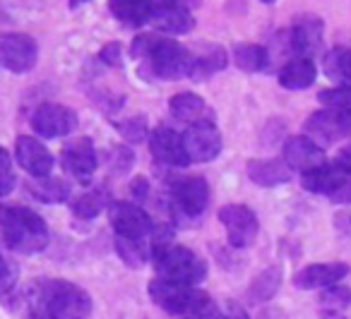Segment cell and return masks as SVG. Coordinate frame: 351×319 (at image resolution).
<instances>
[{"instance_id":"cell-13","label":"cell","mask_w":351,"mask_h":319,"mask_svg":"<svg viewBox=\"0 0 351 319\" xmlns=\"http://www.w3.org/2000/svg\"><path fill=\"white\" fill-rule=\"evenodd\" d=\"M284 161L291 170L298 173H311V170L320 168L327 164L325 149L317 146L311 137L298 135V137H289L287 144H284Z\"/></svg>"},{"instance_id":"cell-41","label":"cell","mask_w":351,"mask_h":319,"mask_svg":"<svg viewBox=\"0 0 351 319\" xmlns=\"http://www.w3.org/2000/svg\"><path fill=\"white\" fill-rule=\"evenodd\" d=\"M183 319H217V309L210 307V309H205V312L191 314V317H183Z\"/></svg>"},{"instance_id":"cell-26","label":"cell","mask_w":351,"mask_h":319,"mask_svg":"<svg viewBox=\"0 0 351 319\" xmlns=\"http://www.w3.org/2000/svg\"><path fill=\"white\" fill-rule=\"evenodd\" d=\"M29 192L36 194L41 202L49 204H60L70 197V185L60 178H34L29 183Z\"/></svg>"},{"instance_id":"cell-34","label":"cell","mask_w":351,"mask_h":319,"mask_svg":"<svg viewBox=\"0 0 351 319\" xmlns=\"http://www.w3.org/2000/svg\"><path fill=\"white\" fill-rule=\"evenodd\" d=\"M327 197H330V202H335V204H349L351 202V173L349 170H344V168L339 170V175H337L335 185H332V190H330Z\"/></svg>"},{"instance_id":"cell-33","label":"cell","mask_w":351,"mask_h":319,"mask_svg":"<svg viewBox=\"0 0 351 319\" xmlns=\"http://www.w3.org/2000/svg\"><path fill=\"white\" fill-rule=\"evenodd\" d=\"M15 166H12V156L0 146V197H5L15 190Z\"/></svg>"},{"instance_id":"cell-39","label":"cell","mask_w":351,"mask_h":319,"mask_svg":"<svg viewBox=\"0 0 351 319\" xmlns=\"http://www.w3.org/2000/svg\"><path fill=\"white\" fill-rule=\"evenodd\" d=\"M101 60L108 65H118L121 63V44H106L101 51Z\"/></svg>"},{"instance_id":"cell-7","label":"cell","mask_w":351,"mask_h":319,"mask_svg":"<svg viewBox=\"0 0 351 319\" xmlns=\"http://www.w3.org/2000/svg\"><path fill=\"white\" fill-rule=\"evenodd\" d=\"M181 137L188 164H207L221 154V135L212 120L188 125Z\"/></svg>"},{"instance_id":"cell-4","label":"cell","mask_w":351,"mask_h":319,"mask_svg":"<svg viewBox=\"0 0 351 319\" xmlns=\"http://www.w3.org/2000/svg\"><path fill=\"white\" fill-rule=\"evenodd\" d=\"M149 298L159 305L164 312L169 314H181V317H191V314L205 312V309L215 307L210 295L202 290L193 288V285L173 283V281L154 279L149 283Z\"/></svg>"},{"instance_id":"cell-21","label":"cell","mask_w":351,"mask_h":319,"mask_svg":"<svg viewBox=\"0 0 351 319\" xmlns=\"http://www.w3.org/2000/svg\"><path fill=\"white\" fill-rule=\"evenodd\" d=\"M169 111H171V116H173L176 120L188 123V125L205 123V120H210V118H212V111L207 108V103L193 92L176 94V97L169 101Z\"/></svg>"},{"instance_id":"cell-17","label":"cell","mask_w":351,"mask_h":319,"mask_svg":"<svg viewBox=\"0 0 351 319\" xmlns=\"http://www.w3.org/2000/svg\"><path fill=\"white\" fill-rule=\"evenodd\" d=\"M325 27L315 15H303L291 27V51L298 58H313L322 46Z\"/></svg>"},{"instance_id":"cell-43","label":"cell","mask_w":351,"mask_h":319,"mask_svg":"<svg viewBox=\"0 0 351 319\" xmlns=\"http://www.w3.org/2000/svg\"><path fill=\"white\" fill-rule=\"evenodd\" d=\"M5 212H8V209L0 207V231H3V221H5Z\"/></svg>"},{"instance_id":"cell-18","label":"cell","mask_w":351,"mask_h":319,"mask_svg":"<svg viewBox=\"0 0 351 319\" xmlns=\"http://www.w3.org/2000/svg\"><path fill=\"white\" fill-rule=\"evenodd\" d=\"M149 149L159 164L164 166H186L188 156L183 149V137L171 127H156L149 137Z\"/></svg>"},{"instance_id":"cell-2","label":"cell","mask_w":351,"mask_h":319,"mask_svg":"<svg viewBox=\"0 0 351 319\" xmlns=\"http://www.w3.org/2000/svg\"><path fill=\"white\" fill-rule=\"evenodd\" d=\"M0 235L12 252L20 255H34L49 245V226L39 214L27 207L8 209Z\"/></svg>"},{"instance_id":"cell-38","label":"cell","mask_w":351,"mask_h":319,"mask_svg":"<svg viewBox=\"0 0 351 319\" xmlns=\"http://www.w3.org/2000/svg\"><path fill=\"white\" fill-rule=\"evenodd\" d=\"M217 319H248V314H245V309L239 303H226L217 312Z\"/></svg>"},{"instance_id":"cell-23","label":"cell","mask_w":351,"mask_h":319,"mask_svg":"<svg viewBox=\"0 0 351 319\" xmlns=\"http://www.w3.org/2000/svg\"><path fill=\"white\" fill-rule=\"evenodd\" d=\"M193 60H191V77L195 79H205V77H212L215 73L226 68V51L217 44H205L200 51L191 53Z\"/></svg>"},{"instance_id":"cell-11","label":"cell","mask_w":351,"mask_h":319,"mask_svg":"<svg viewBox=\"0 0 351 319\" xmlns=\"http://www.w3.org/2000/svg\"><path fill=\"white\" fill-rule=\"evenodd\" d=\"M77 127V116L63 103H41L32 116V130L46 140L65 137Z\"/></svg>"},{"instance_id":"cell-31","label":"cell","mask_w":351,"mask_h":319,"mask_svg":"<svg viewBox=\"0 0 351 319\" xmlns=\"http://www.w3.org/2000/svg\"><path fill=\"white\" fill-rule=\"evenodd\" d=\"M104 207H106V192H104V190H89V192L75 197L73 214L77 218H84V221H87V218L99 216V214L104 212Z\"/></svg>"},{"instance_id":"cell-8","label":"cell","mask_w":351,"mask_h":319,"mask_svg":"<svg viewBox=\"0 0 351 319\" xmlns=\"http://www.w3.org/2000/svg\"><path fill=\"white\" fill-rule=\"evenodd\" d=\"M171 194H173V212L186 218H197L210 204V185L200 175L178 178Z\"/></svg>"},{"instance_id":"cell-29","label":"cell","mask_w":351,"mask_h":319,"mask_svg":"<svg viewBox=\"0 0 351 319\" xmlns=\"http://www.w3.org/2000/svg\"><path fill=\"white\" fill-rule=\"evenodd\" d=\"M116 250H118V257H121L128 266H135V269H140L152 257L149 250H147L145 238H116Z\"/></svg>"},{"instance_id":"cell-30","label":"cell","mask_w":351,"mask_h":319,"mask_svg":"<svg viewBox=\"0 0 351 319\" xmlns=\"http://www.w3.org/2000/svg\"><path fill=\"white\" fill-rule=\"evenodd\" d=\"M279 285H282V269H279V266H269V269H265L263 274L253 281L248 295L253 303H263V300H269L277 293Z\"/></svg>"},{"instance_id":"cell-1","label":"cell","mask_w":351,"mask_h":319,"mask_svg":"<svg viewBox=\"0 0 351 319\" xmlns=\"http://www.w3.org/2000/svg\"><path fill=\"white\" fill-rule=\"evenodd\" d=\"M29 312L51 319H87L92 314V298L84 288L70 281H39L29 295Z\"/></svg>"},{"instance_id":"cell-45","label":"cell","mask_w":351,"mask_h":319,"mask_svg":"<svg viewBox=\"0 0 351 319\" xmlns=\"http://www.w3.org/2000/svg\"><path fill=\"white\" fill-rule=\"evenodd\" d=\"M263 3H274V0H263Z\"/></svg>"},{"instance_id":"cell-44","label":"cell","mask_w":351,"mask_h":319,"mask_svg":"<svg viewBox=\"0 0 351 319\" xmlns=\"http://www.w3.org/2000/svg\"><path fill=\"white\" fill-rule=\"evenodd\" d=\"M82 3H87V0H70V8H77V5H82Z\"/></svg>"},{"instance_id":"cell-10","label":"cell","mask_w":351,"mask_h":319,"mask_svg":"<svg viewBox=\"0 0 351 319\" xmlns=\"http://www.w3.org/2000/svg\"><path fill=\"white\" fill-rule=\"evenodd\" d=\"M39 58V46L32 36L8 31L0 34V63L5 65L10 73H29Z\"/></svg>"},{"instance_id":"cell-36","label":"cell","mask_w":351,"mask_h":319,"mask_svg":"<svg viewBox=\"0 0 351 319\" xmlns=\"http://www.w3.org/2000/svg\"><path fill=\"white\" fill-rule=\"evenodd\" d=\"M156 36H152V34H140L135 41H132V46H130V55L132 58H137V60H142L145 63L147 58H149V53L154 51V46H156Z\"/></svg>"},{"instance_id":"cell-22","label":"cell","mask_w":351,"mask_h":319,"mask_svg":"<svg viewBox=\"0 0 351 319\" xmlns=\"http://www.w3.org/2000/svg\"><path fill=\"white\" fill-rule=\"evenodd\" d=\"M317 68L311 58H293L279 70V84L284 89H291V92H301L315 84Z\"/></svg>"},{"instance_id":"cell-28","label":"cell","mask_w":351,"mask_h":319,"mask_svg":"<svg viewBox=\"0 0 351 319\" xmlns=\"http://www.w3.org/2000/svg\"><path fill=\"white\" fill-rule=\"evenodd\" d=\"M325 75L332 82L351 84V49H335L325 55Z\"/></svg>"},{"instance_id":"cell-5","label":"cell","mask_w":351,"mask_h":319,"mask_svg":"<svg viewBox=\"0 0 351 319\" xmlns=\"http://www.w3.org/2000/svg\"><path fill=\"white\" fill-rule=\"evenodd\" d=\"M191 51L181 46L178 41L159 39L145 65H149L152 75L159 79H181L191 77Z\"/></svg>"},{"instance_id":"cell-35","label":"cell","mask_w":351,"mask_h":319,"mask_svg":"<svg viewBox=\"0 0 351 319\" xmlns=\"http://www.w3.org/2000/svg\"><path fill=\"white\" fill-rule=\"evenodd\" d=\"M118 130H121V135L125 137L128 142H142L147 137V123L145 118H130V120H123L118 123Z\"/></svg>"},{"instance_id":"cell-37","label":"cell","mask_w":351,"mask_h":319,"mask_svg":"<svg viewBox=\"0 0 351 319\" xmlns=\"http://www.w3.org/2000/svg\"><path fill=\"white\" fill-rule=\"evenodd\" d=\"M15 281H17L15 266H12L10 261L5 259V257H0V295L8 293V290H12Z\"/></svg>"},{"instance_id":"cell-20","label":"cell","mask_w":351,"mask_h":319,"mask_svg":"<svg viewBox=\"0 0 351 319\" xmlns=\"http://www.w3.org/2000/svg\"><path fill=\"white\" fill-rule=\"evenodd\" d=\"M293 170L287 166V161L277 159H255L248 164V178L260 188H274V185L289 183Z\"/></svg>"},{"instance_id":"cell-32","label":"cell","mask_w":351,"mask_h":319,"mask_svg":"<svg viewBox=\"0 0 351 319\" xmlns=\"http://www.w3.org/2000/svg\"><path fill=\"white\" fill-rule=\"evenodd\" d=\"M320 103H325L327 108H351V84H339V87L322 89L317 94Z\"/></svg>"},{"instance_id":"cell-24","label":"cell","mask_w":351,"mask_h":319,"mask_svg":"<svg viewBox=\"0 0 351 319\" xmlns=\"http://www.w3.org/2000/svg\"><path fill=\"white\" fill-rule=\"evenodd\" d=\"M152 0H108V10L116 20H121L123 25L140 27L147 25L152 12Z\"/></svg>"},{"instance_id":"cell-27","label":"cell","mask_w":351,"mask_h":319,"mask_svg":"<svg viewBox=\"0 0 351 319\" xmlns=\"http://www.w3.org/2000/svg\"><path fill=\"white\" fill-rule=\"evenodd\" d=\"M234 63L243 73H260L267 68V51L258 44H239L234 49Z\"/></svg>"},{"instance_id":"cell-16","label":"cell","mask_w":351,"mask_h":319,"mask_svg":"<svg viewBox=\"0 0 351 319\" xmlns=\"http://www.w3.org/2000/svg\"><path fill=\"white\" fill-rule=\"evenodd\" d=\"M344 276H349L346 261H325V264H311L293 276V285L301 290H317L337 285Z\"/></svg>"},{"instance_id":"cell-12","label":"cell","mask_w":351,"mask_h":319,"mask_svg":"<svg viewBox=\"0 0 351 319\" xmlns=\"http://www.w3.org/2000/svg\"><path fill=\"white\" fill-rule=\"evenodd\" d=\"M108 221L118 238H147L154 228L149 214L132 202H113L108 209Z\"/></svg>"},{"instance_id":"cell-15","label":"cell","mask_w":351,"mask_h":319,"mask_svg":"<svg viewBox=\"0 0 351 319\" xmlns=\"http://www.w3.org/2000/svg\"><path fill=\"white\" fill-rule=\"evenodd\" d=\"M60 161H63V168L82 183H87L97 170V151H94V144L87 137H77V140L68 142L63 146Z\"/></svg>"},{"instance_id":"cell-14","label":"cell","mask_w":351,"mask_h":319,"mask_svg":"<svg viewBox=\"0 0 351 319\" xmlns=\"http://www.w3.org/2000/svg\"><path fill=\"white\" fill-rule=\"evenodd\" d=\"M15 159L32 178H49L51 170H53V166H56L53 154H51L41 142H36L34 137H27V135L17 137Z\"/></svg>"},{"instance_id":"cell-3","label":"cell","mask_w":351,"mask_h":319,"mask_svg":"<svg viewBox=\"0 0 351 319\" xmlns=\"http://www.w3.org/2000/svg\"><path fill=\"white\" fill-rule=\"evenodd\" d=\"M152 259H154L159 279H164V281H173V283L193 285V288H195L207 276L205 259L183 245L161 247V250L152 252Z\"/></svg>"},{"instance_id":"cell-25","label":"cell","mask_w":351,"mask_h":319,"mask_svg":"<svg viewBox=\"0 0 351 319\" xmlns=\"http://www.w3.org/2000/svg\"><path fill=\"white\" fill-rule=\"evenodd\" d=\"M320 312L322 319H344V309L351 305V290L346 285H330L320 293Z\"/></svg>"},{"instance_id":"cell-9","label":"cell","mask_w":351,"mask_h":319,"mask_svg":"<svg viewBox=\"0 0 351 319\" xmlns=\"http://www.w3.org/2000/svg\"><path fill=\"white\" fill-rule=\"evenodd\" d=\"M219 221L226 228V235L229 242L239 250L250 247L258 238V216H255L253 209L243 207V204H226L219 209Z\"/></svg>"},{"instance_id":"cell-40","label":"cell","mask_w":351,"mask_h":319,"mask_svg":"<svg viewBox=\"0 0 351 319\" xmlns=\"http://www.w3.org/2000/svg\"><path fill=\"white\" fill-rule=\"evenodd\" d=\"M337 164H339L341 168L349 170V173H351V142L344 146V149L339 151V156H337Z\"/></svg>"},{"instance_id":"cell-6","label":"cell","mask_w":351,"mask_h":319,"mask_svg":"<svg viewBox=\"0 0 351 319\" xmlns=\"http://www.w3.org/2000/svg\"><path fill=\"white\" fill-rule=\"evenodd\" d=\"M306 137L317 146H330L351 137V108H325L306 120Z\"/></svg>"},{"instance_id":"cell-19","label":"cell","mask_w":351,"mask_h":319,"mask_svg":"<svg viewBox=\"0 0 351 319\" xmlns=\"http://www.w3.org/2000/svg\"><path fill=\"white\" fill-rule=\"evenodd\" d=\"M147 25H152L156 31H164L171 36H181V34H191L195 20L188 10L183 8H171V5H154L149 12V20Z\"/></svg>"},{"instance_id":"cell-42","label":"cell","mask_w":351,"mask_h":319,"mask_svg":"<svg viewBox=\"0 0 351 319\" xmlns=\"http://www.w3.org/2000/svg\"><path fill=\"white\" fill-rule=\"evenodd\" d=\"M25 319H51V317H46V314H39V312H29Z\"/></svg>"}]
</instances>
